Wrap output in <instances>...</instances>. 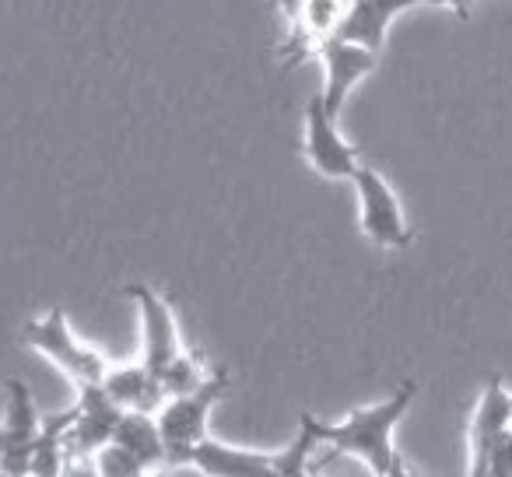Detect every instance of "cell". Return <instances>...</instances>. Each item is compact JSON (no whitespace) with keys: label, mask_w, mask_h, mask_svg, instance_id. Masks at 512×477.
<instances>
[{"label":"cell","mask_w":512,"mask_h":477,"mask_svg":"<svg viewBox=\"0 0 512 477\" xmlns=\"http://www.w3.org/2000/svg\"><path fill=\"white\" fill-rule=\"evenodd\" d=\"M414 397H418V383L407 379L386 400L358 407L344 421H320L316 414L306 411L299 418V428L313 435L316 449L327 446L330 456H355L372 477H383L400 463V453L393 446V432H397L400 418L407 414Z\"/></svg>","instance_id":"6da1fadb"},{"label":"cell","mask_w":512,"mask_h":477,"mask_svg":"<svg viewBox=\"0 0 512 477\" xmlns=\"http://www.w3.org/2000/svg\"><path fill=\"white\" fill-rule=\"evenodd\" d=\"M313 456L316 442L302 428L292 446L278 449V453L228 446V442L207 435L183 456V467H193L204 477H313Z\"/></svg>","instance_id":"7a4b0ae2"},{"label":"cell","mask_w":512,"mask_h":477,"mask_svg":"<svg viewBox=\"0 0 512 477\" xmlns=\"http://www.w3.org/2000/svg\"><path fill=\"white\" fill-rule=\"evenodd\" d=\"M228 386H232L228 369H214L200 390L183 393V397H169L158 407L155 421L165 449H169V467H183V456L197 442L207 439V418H211L214 404L228 393Z\"/></svg>","instance_id":"3957f363"},{"label":"cell","mask_w":512,"mask_h":477,"mask_svg":"<svg viewBox=\"0 0 512 477\" xmlns=\"http://www.w3.org/2000/svg\"><path fill=\"white\" fill-rule=\"evenodd\" d=\"M22 341L32 351H39L43 358H50L74 386L102 383L109 362L95 348H88L67 323V313L60 306H53L50 313H43L39 320H29L22 327Z\"/></svg>","instance_id":"277c9868"},{"label":"cell","mask_w":512,"mask_h":477,"mask_svg":"<svg viewBox=\"0 0 512 477\" xmlns=\"http://www.w3.org/2000/svg\"><path fill=\"white\" fill-rule=\"evenodd\" d=\"M358 193V225H362L365 239L383 250H404L411 246V225L404 218L393 186L386 183L383 172H376L372 165H358V172L351 176Z\"/></svg>","instance_id":"5b68a950"},{"label":"cell","mask_w":512,"mask_h":477,"mask_svg":"<svg viewBox=\"0 0 512 477\" xmlns=\"http://www.w3.org/2000/svg\"><path fill=\"white\" fill-rule=\"evenodd\" d=\"M278 8L288 18V39L281 46V60L295 67L316 57L323 43L337 36L348 0H278Z\"/></svg>","instance_id":"8992f818"},{"label":"cell","mask_w":512,"mask_h":477,"mask_svg":"<svg viewBox=\"0 0 512 477\" xmlns=\"http://www.w3.org/2000/svg\"><path fill=\"white\" fill-rule=\"evenodd\" d=\"M127 295L134 299L137 316H141V365L158 372L183 355V341H179V323L172 306L148 285H127Z\"/></svg>","instance_id":"52a82bcc"},{"label":"cell","mask_w":512,"mask_h":477,"mask_svg":"<svg viewBox=\"0 0 512 477\" xmlns=\"http://www.w3.org/2000/svg\"><path fill=\"white\" fill-rule=\"evenodd\" d=\"M306 158L327 179H351L362 165L358 148L337 130V116L327 113L320 95H313L306 106Z\"/></svg>","instance_id":"ba28073f"},{"label":"cell","mask_w":512,"mask_h":477,"mask_svg":"<svg viewBox=\"0 0 512 477\" xmlns=\"http://www.w3.org/2000/svg\"><path fill=\"white\" fill-rule=\"evenodd\" d=\"M323 60V92L320 102L327 106L330 116H341L348 95L355 92V85H362L379 64V53L362 50L355 43H344V39H330L323 43V50L316 53Z\"/></svg>","instance_id":"9c48e42d"},{"label":"cell","mask_w":512,"mask_h":477,"mask_svg":"<svg viewBox=\"0 0 512 477\" xmlns=\"http://www.w3.org/2000/svg\"><path fill=\"white\" fill-rule=\"evenodd\" d=\"M120 418L123 411L109 400L102 383L78 386L74 421H71V432H67V456H95L106 442H113Z\"/></svg>","instance_id":"30bf717a"},{"label":"cell","mask_w":512,"mask_h":477,"mask_svg":"<svg viewBox=\"0 0 512 477\" xmlns=\"http://www.w3.org/2000/svg\"><path fill=\"white\" fill-rule=\"evenodd\" d=\"M39 425H43V414L32 400V390L22 379H8V404H4V421H0V432H4L0 470L29 474V453L39 435Z\"/></svg>","instance_id":"8fae6325"},{"label":"cell","mask_w":512,"mask_h":477,"mask_svg":"<svg viewBox=\"0 0 512 477\" xmlns=\"http://www.w3.org/2000/svg\"><path fill=\"white\" fill-rule=\"evenodd\" d=\"M512 425V390L502 376H491L477 397L474 418H470V470L467 477H481L495 442Z\"/></svg>","instance_id":"7c38bea8"},{"label":"cell","mask_w":512,"mask_h":477,"mask_svg":"<svg viewBox=\"0 0 512 477\" xmlns=\"http://www.w3.org/2000/svg\"><path fill=\"white\" fill-rule=\"evenodd\" d=\"M421 0H351L348 11L341 18V29L334 39L355 43L362 50L379 53L386 46V32L404 11L418 8Z\"/></svg>","instance_id":"4fadbf2b"},{"label":"cell","mask_w":512,"mask_h":477,"mask_svg":"<svg viewBox=\"0 0 512 477\" xmlns=\"http://www.w3.org/2000/svg\"><path fill=\"white\" fill-rule=\"evenodd\" d=\"M102 390L109 393L120 411H137V414H158V407L165 404V390L158 383V376L151 369H144L141 362L134 365H109L102 376Z\"/></svg>","instance_id":"5bb4252c"},{"label":"cell","mask_w":512,"mask_h":477,"mask_svg":"<svg viewBox=\"0 0 512 477\" xmlns=\"http://www.w3.org/2000/svg\"><path fill=\"white\" fill-rule=\"evenodd\" d=\"M116 446L127 449L134 460H141L148 470H165L169 467V449L162 442V432H158L155 414H137V411H123L120 425L113 432Z\"/></svg>","instance_id":"9a60e30c"},{"label":"cell","mask_w":512,"mask_h":477,"mask_svg":"<svg viewBox=\"0 0 512 477\" xmlns=\"http://www.w3.org/2000/svg\"><path fill=\"white\" fill-rule=\"evenodd\" d=\"M71 421H74V407L43 418L29 453V477H60V470L67 463V432H71Z\"/></svg>","instance_id":"2e32d148"},{"label":"cell","mask_w":512,"mask_h":477,"mask_svg":"<svg viewBox=\"0 0 512 477\" xmlns=\"http://www.w3.org/2000/svg\"><path fill=\"white\" fill-rule=\"evenodd\" d=\"M207 376H211V372H207L204 358L183 351V355H176L162 372H158V383H162L165 397H183V393L200 390V386L207 383Z\"/></svg>","instance_id":"e0dca14e"},{"label":"cell","mask_w":512,"mask_h":477,"mask_svg":"<svg viewBox=\"0 0 512 477\" xmlns=\"http://www.w3.org/2000/svg\"><path fill=\"white\" fill-rule=\"evenodd\" d=\"M92 463H95V470H99V477H141V474H148V467H144L141 460H134L123 446H116V442H106V446L92 456Z\"/></svg>","instance_id":"ac0fdd59"},{"label":"cell","mask_w":512,"mask_h":477,"mask_svg":"<svg viewBox=\"0 0 512 477\" xmlns=\"http://www.w3.org/2000/svg\"><path fill=\"white\" fill-rule=\"evenodd\" d=\"M481 477H512V425H509V432L495 442Z\"/></svg>","instance_id":"d6986e66"},{"label":"cell","mask_w":512,"mask_h":477,"mask_svg":"<svg viewBox=\"0 0 512 477\" xmlns=\"http://www.w3.org/2000/svg\"><path fill=\"white\" fill-rule=\"evenodd\" d=\"M60 477H99V470H95L92 456H67Z\"/></svg>","instance_id":"ffe728a7"},{"label":"cell","mask_w":512,"mask_h":477,"mask_svg":"<svg viewBox=\"0 0 512 477\" xmlns=\"http://www.w3.org/2000/svg\"><path fill=\"white\" fill-rule=\"evenodd\" d=\"M421 4H435V8H449L460 18H470V4H474V0H421Z\"/></svg>","instance_id":"44dd1931"},{"label":"cell","mask_w":512,"mask_h":477,"mask_svg":"<svg viewBox=\"0 0 512 477\" xmlns=\"http://www.w3.org/2000/svg\"><path fill=\"white\" fill-rule=\"evenodd\" d=\"M383 477H414V470H411V467H407V463H404V460H400V463H397V467H393V470H390V474H383Z\"/></svg>","instance_id":"7402d4cb"},{"label":"cell","mask_w":512,"mask_h":477,"mask_svg":"<svg viewBox=\"0 0 512 477\" xmlns=\"http://www.w3.org/2000/svg\"><path fill=\"white\" fill-rule=\"evenodd\" d=\"M337 477H372V474L362 467V470H348V474H337Z\"/></svg>","instance_id":"603a6c76"},{"label":"cell","mask_w":512,"mask_h":477,"mask_svg":"<svg viewBox=\"0 0 512 477\" xmlns=\"http://www.w3.org/2000/svg\"><path fill=\"white\" fill-rule=\"evenodd\" d=\"M0 477H29V474H11V470H0Z\"/></svg>","instance_id":"cb8c5ba5"},{"label":"cell","mask_w":512,"mask_h":477,"mask_svg":"<svg viewBox=\"0 0 512 477\" xmlns=\"http://www.w3.org/2000/svg\"><path fill=\"white\" fill-rule=\"evenodd\" d=\"M141 477H162V470H148V474H141Z\"/></svg>","instance_id":"d4e9b609"},{"label":"cell","mask_w":512,"mask_h":477,"mask_svg":"<svg viewBox=\"0 0 512 477\" xmlns=\"http://www.w3.org/2000/svg\"><path fill=\"white\" fill-rule=\"evenodd\" d=\"M0 453H4V432H0Z\"/></svg>","instance_id":"484cf974"},{"label":"cell","mask_w":512,"mask_h":477,"mask_svg":"<svg viewBox=\"0 0 512 477\" xmlns=\"http://www.w3.org/2000/svg\"><path fill=\"white\" fill-rule=\"evenodd\" d=\"M348 4H351V0H348Z\"/></svg>","instance_id":"4316f807"},{"label":"cell","mask_w":512,"mask_h":477,"mask_svg":"<svg viewBox=\"0 0 512 477\" xmlns=\"http://www.w3.org/2000/svg\"><path fill=\"white\" fill-rule=\"evenodd\" d=\"M414 477H418V474H414Z\"/></svg>","instance_id":"83f0119b"}]
</instances>
